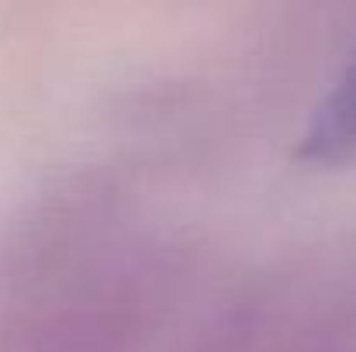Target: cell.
<instances>
[{
  "label": "cell",
  "mask_w": 356,
  "mask_h": 352,
  "mask_svg": "<svg viewBox=\"0 0 356 352\" xmlns=\"http://www.w3.org/2000/svg\"><path fill=\"white\" fill-rule=\"evenodd\" d=\"M301 152L312 159H339L356 152V59L318 104L301 138Z\"/></svg>",
  "instance_id": "1"
}]
</instances>
